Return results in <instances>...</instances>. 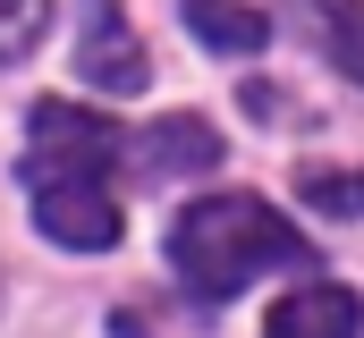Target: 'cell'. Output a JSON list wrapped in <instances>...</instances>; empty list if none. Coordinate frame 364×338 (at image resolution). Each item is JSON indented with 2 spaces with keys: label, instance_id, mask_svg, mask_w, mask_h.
Returning <instances> with one entry per match:
<instances>
[{
  "label": "cell",
  "instance_id": "obj_1",
  "mask_svg": "<svg viewBox=\"0 0 364 338\" xmlns=\"http://www.w3.org/2000/svg\"><path fill=\"white\" fill-rule=\"evenodd\" d=\"M170 262H178L195 305H229L246 279L314 262V246L279 220L272 203H255V195H203V203H186L178 229H170Z\"/></svg>",
  "mask_w": 364,
  "mask_h": 338
},
{
  "label": "cell",
  "instance_id": "obj_2",
  "mask_svg": "<svg viewBox=\"0 0 364 338\" xmlns=\"http://www.w3.org/2000/svg\"><path fill=\"white\" fill-rule=\"evenodd\" d=\"M127 153V136L102 119V110H77V102H34L26 119V169L34 186H102V169Z\"/></svg>",
  "mask_w": 364,
  "mask_h": 338
},
{
  "label": "cell",
  "instance_id": "obj_3",
  "mask_svg": "<svg viewBox=\"0 0 364 338\" xmlns=\"http://www.w3.org/2000/svg\"><path fill=\"white\" fill-rule=\"evenodd\" d=\"M77 77L93 93H144L153 60L136 43V26L119 17V0H85V26H77Z\"/></svg>",
  "mask_w": 364,
  "mask_h": 338
},
{
  "label": "cell",
  "instance_id": "obj_4",
  "mask_svg": "<svg viewBox=\"0 0 364 338\" xmlns=\"http://www.w3.org/2000/svg\"><path fill=\"white\" fill-rule=\"evenodd\" d=\"M34 220H43V237L51 246H77V254H102L119 246V203L102 195V186H34Z\"/></svg>",
  "mask_w": 364,
  "mask_h": 338
},
{
  "label": "cell",
  "instance_id": "obj_5",
  "mask_svg": "<svg viewBox=\"0 0 364 338\" xmlns=\"http://www.w3.org/2000/svg\"><path fill=\"white\" fill-rule=\"evenodd\" d=\"M127 153H136V169H144V178H195V169L220 161V136H212L195 110H170V119H153Z\"/></svg>",
  "mask_w": 364,
  "mask_h": 338
},
{
  "label": "cell",
  "instance_id": "obj_6",
  "mask_svg": "<svg viewBox=\"0 0 364 338\" xmlns=\"http://www.w3.org/2000/svg\"><path fill=\"white\" fill-rule=\"evenodd\" d=\"M364 330V305L356 288H296V296H279L272 313H263V338H356Z\"/></svg>",
  "mask_w": 364,
  "mask_h": 338
},
{
  "label": "cell",
  "instance_id": "obj_7",
  "mask_svg": "<svg viewBox=\"0 0 364 338\" xmlns=\"http://www.w3.org/2000/svg\"><path fill=\"white\" fill-rule=\"evenodd\" d=\"M288 9L314 26V43L331 51V68L364 84V0H288Z\"/></svg>",
  "mask_w": 364,
  "mask_h": 338
},
{
  "label": "cell",
  "instance_id": "obj_8",
  "mask_svg": "<svg viewBox=\"0 0 364 338\" xmlns=\"http://www.w3.org/2000/svg\"><path fill=\"white\" fill-rule=\"evenodd\" d=\"M186 9V26L212 43V51H263V9H246V0H178Z\"/></svg>",
  "mask_w": 364,
  "mask_h": 338
},
{
  "label": "cell",
  "instance_id": "obj_9",
  "mask_svg": "<svg viewBox=\"0 0 364 338\" xmlns=\"http://www.w3.org/2000/svg\"><path fill=\"white\" fill-rule=\"evenodd\" d=\"M296 203L331 220H364V169H296Z\"/></svg>",
  "mask_w": 364,
  "mask_h": 338
},
{
  "label": "cell",
  "instance_id": "obj_10",
  "mask_svg": "<svg viewBox=\"0 0 364 338\" xmlns=\"http://www.w3.org/2000/svg\"><path fill=\"white\" fill-rule=\"evenodd\" d=\"M51 26V0H0V60H26Z\"/></svg>",
  "mask_w": 364,
  "mask_h": 338
}]
</instances>
